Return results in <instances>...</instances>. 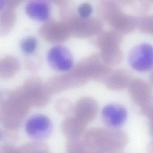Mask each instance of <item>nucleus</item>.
<instances>
[{
  "instance_id": "nucleus-1",
  "label": "nucleus",
  "mask_w": 153,
  "mask_h": 153,
  "mask_svg": "<svg viewBox=\"0 0 153 153\" xmlns=\"http://www.w3.org/2000/svg\"><path fill=\"white\" fill-rule=\"evenodd\" d=\"M82 138L68 140V153H122L106 133L94 128L85 131Z\"/></svg>"
},
{
  "instance_id": "nucleus-2",
  "label": "nucleus",
  "mask_w": 153,
  "mask_h": 153,
  "mask_svg": "<svg viewBox=\"0 0 153 153\" xmlns=\"http://www.w3.org/2000/svg\"><path fill=\"white\" fill-rule=\"evenodd\" d=\"M129 64L134 70L145 72L153 69V46L147 43L138 44L130 51L128 56Z\"/></svg>"
},
{
  "instance_id": "nucleus-3",
  "label": "nucleus",
  "mask_w": 153,
  "mask_h": 153,
  "mask_svg": "<svg viewBox=\"0 0 153 153\" xmlns=\"http://www.w3.org/2000/svg\"><path fill=\"white\" fill-rule=\"evenodd\" d=\"M47 60L50 67L58 72L69 71L73 66V58L70 51L62 45L51 47L47 53Z\"/></svg>"
},
{
  "instance_id": "nucleus-4",
  "label": "nucleus",
  "mask_w": 153,
  "mask_h": 153,
  "mask_svg": "<svg viewBox=\"0 0 153 153\" xmlns=\"http://www.w3.org/2000/svg\"><path fill=\"white\" fill-rule=\"evenodd\" d=\"M25 131L31 138L43 140L51 134L52 125L50 119L41 114L34 115L26 121L25 126Z\"/></svg>"
},
{
  "instance_id": "nucleus-5",
  "label": "nucleus",
  "mask_w": 153,
  "mask_h": 153,
  "mask_svg": "<svg viewBox=\"0 0 153 153\" xmlns=\"http://www.w3.org/2000/svg\"><path fill=\"white\" fill-rule=\"evenodd\" d=\"M98 110L97 101L91 97H85L79 99L74 105L73 116L86 126L95 118Z\"/></svg>"
},
{
  "instance_id": "nucleus-6",
  "label": "nucleus",
  "mask_w": 153,
  "mask_h": 153,
  "mask_svg": "<svg viewBox=\"0 0 153 153\" xmlns=\"http://www.w3.org/2000/svg\"><path fill=\"white\" fill-rule=\"evenodd\" d=\"M101 116L103 121L107 126L112 128H117L125 123L127 112L122 105L111 104L104 107L102 111Z\"/></svg>"
},
{
  "instance_id": "nucleus-7",
  "label": "nucleus",
  "mask_w": 153,
  "mask_h": 153,
  "mask_svg": "<svg viewBox=\"0 0 153 153\" xmlns=\"http://www.w3.org/2000/svg\"><path fill=\"white\" fill-rule=\"evenodd\" d=\"M152 88L149 82L136 78L132 79L127 88L132 102L140 106L152 95Z\"/></svg>"
},
{
  "instance_id": "nucleus-8",
  "label": "nucleus",
  "mask_w": 153,
  "mask_h": 153,
  "mask_svg": "<svg viewBox=\"0 0 153 153\" xmlns=\"http://www.w3.org/2000/svg\"><path fill=\"white\" fill-rule=\"evenodd\" d=\"M132 79L128 71L121 69L112 71L104 82L108 89L117 91L127 88Z\"/></svg>"
},
{
  "instance_id": "nucleus-9",
  "label": "nucleus",
  "mask_w": 153,
  "mask_h": 153,
  "mask_svg": "<svg viewBox=\"0 0 153 153\" xmlns=\"http://www.w3.org/2000/svg\"><path fill=\"white\" fill-rule=\"evenodd\" d=\"M25 11L31 18L39 21H44L49 17L51 12L49 4L42 0H33L27 3Z\"/></svg>"
},
{
  "instance_id": "nucleus-10",
  "label": "nucleus",
  "mask_w": 153,
  "mask_h": 153,
  "mask_svg": "<svg viewBox=\"0 0 153 153\" xmlns=\"http://www.w3.org/2000/svg\"><path fill=\"white\" fill-rule=\"evenodd\" d=\"M86 126L72 116L68 117L64 120L62 130L68 139H76L83 135Z\"/></svg>"
},
{
  "instance_id": "nucleus-11",
  "label": "nucleus",
  "mask_w": 153,
  "mask_h": 153,
  "mask_svg": "<svg viewBox=\"0 0 153 153\" xmlns=\"http://www.w3.org/2000/svg\"><path fill=\"white\" fill-rule=\"evenodd\" d=\"M18 153H40L48 151L47 145L40 142H32L24 144L18 148Z\"/></svg>"
},
{
  "instance_id": "nucleus-12",
  "label": "nucleus",
  "mask_w": 153,
  "mask_h": 153,
  "mask_svg": "<svg viewBox=\"0 0 153 153\" xmlns=\"http://www.w3.org/2000/svg\"><path fill=\"white\" fill-rule=\"evenodd\" d=\"M38 43L36 39L33 36L25 37L20 41L19 46L22 52L25 54H30L36 49Z\"/></svg>"
},
{
  "instance_id": "nucleus-13",
  "label": "nucleus",
  "mask_w": 153,
  "mask_h": 153,
  "mask_svg": "<svg viewBox=\"0 0 153 153\" xmlns=\"http://www.w3.org/2000/svg\"><path fill=\"white\" fill-rule=\"evenodd\" d=\"M137 25L142 32L153 36V15L141 17L138 20Z\"/></svg>"
},
{
  "instance_id": "nucleus-14",
  "label": "nucleus",
  "mask_w": 153,
  "mask_h": 153,
  "mask_svg": "<svg viewBox=\"0 0 153 153\" xmlns=\"http://www.w3.org/2000/svg\"><path fill=\"white\" fill-rule=\"evenodd\" d=\"M141 114L149 119H153V95H152L140 106Z\"/></svg>"
},
{
  "instance_id": "nucleus-15",
  "label": "nucleus",
  "mask_w": 153,
  "mask_h": 153,
  "mask_svg": "<svg viewBox=\"0 0 153 153\" xmlns=\"http://www.w3.org/2000/svg\"><path fill=\"white\" fill-rule=\"evenodd\" d=\"M92 10L91 6L88 3H85L80 6L78 11L81 17L85 18L89 16L91 14Z\"/></svg>"
},
{
  "instance_id": "nucleus-16",
  "label": "nucleus",
  "mask_w": 153,
  "mask_h": 153,
  "mask_svg": "<svg viewBox=\"0 0 153 153\" xmlns=\"http://www.w3.org/2000/svg\"><path fill=\"white\" fill-rule=\"evenodd\" d=\"M0 153H18V148L10 144H4L1 147Z\"/></svg>"
},
{
  "instance_id": "nucleus-17",
  "label": "nucleus",
  "mask_w": 153,
  "mask_h": 153,
  "mask_svg": "<svg viewBox=\"0 0 153 153\" xmlns=\"http://www.w3.org/2000/svg\"><path fill=\"white\" fill-rule=\"evenodd\" d=\"M148 127L149 133L153 138V119L149 120Z\"/></svg>"
},
{
  "instance_id": "nucleus-18",
  "label": "nucleus",
  "mask_w": 153,
  "mask_h": 153,
  "mask_svg": "<svg viewBox=\"0 0 153 153\" xmlns=\"http://www.w3.org/2000/svg\"><path fill=\"white\" fill-rule=\"evenodd\" d=\"M149 83L152 86V87H153V71L150 74L149 76Z\"/></svg>"
},
{
  "instance_id": "nucleus-19",
  "label": "nucleus",
  "mask_w": 153,
  "mask_h": 153,
  "mask_svg": "<svg viewBox=\"0 0 153 153\" xmlns=\"http://www.w3.org/2000/svg\"><path fill=\"white\" fill-rule=\"evenodd\" d=\"M40 153H49L48 152V151H46Z\"/></svg>"
}]
</instances>
